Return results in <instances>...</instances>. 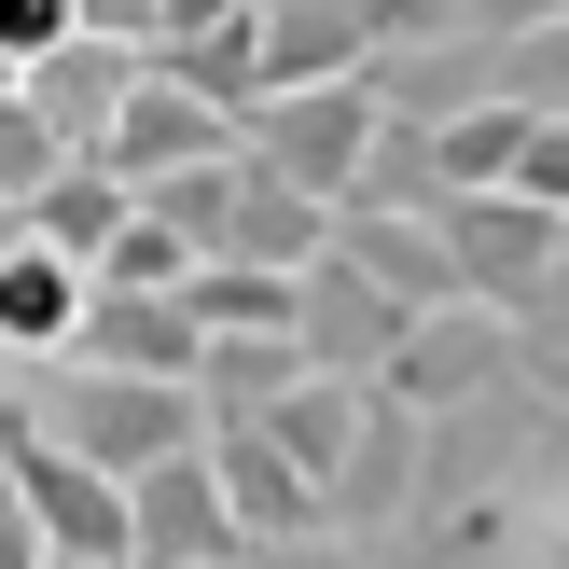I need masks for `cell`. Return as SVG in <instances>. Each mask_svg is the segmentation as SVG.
<instances>
[{
  "instance_id": "obj_19",
  "label": "cell",
  "mask_w": 569,
  "mask_h": 569,
  "mask_svg": "<svg viewBox=\"0 0 569 569\" xmlns=\"http://www.w3.org/2000/svg\"><path fill=\"white\" fill-rule=\"evenodd\" d=\"M0 569H56V542H42V515H28L14 487H0Z\"/></svg>"
},
{
  "instance_id": "obj_13",
  "label": "cell",
  "mask_w": 569,
  "mask_h": 569,
  "mask_svg": "<svg viewBox=\"0 0 569 569\" xmlns=\"http://www.w3.org/2000/svg\"><path fill=\"white\" fill-rule=\"evenodd\" d=\"M306 376V333H209V417H264Z\"/></svg>"
},
{
  "instance_id": "obj_23",
  "label": "cell",
  "mask_w": 569,
  "mask_h": 569,
  "mask_svg": "<svg viewBox=\"0 0 569 569\" xmlns=\"http://www.w3.org/2000/svg\"><path fill=\"white\" fill-rule=\"evenodd\" d=\"M542 569H569V528H556V542H542Z\"/></svg>"
},
{
  "instance_id": "obj_5",
  "label": "cell",
  "mask_w": 569,
  "mask_h": 569,
  "mask_svg": "<svg viewBox=\"0 0 569 569\" xmlns=\"http://www.w3.org/2000/svg\"><path fill=\"white\" fill-rule=\"evenodd\" d=\"M209 472H222V500H237V528H250V542H306V528L333 515V500H320V472H306L292 445L264 431V417H209Z\"/></svg>"
},
{
  "instance_id": "obj_16",
  "label": "cell",
  "mask_w": 569,
  "mask_h": 569,
  "mask_svg": "<svg viewBox=\"0 0 569 569\" xmlns=\"http://www.w3.org/2000/svg\"><path fill=\"white\" fill-rule=\"evenodd\" d=\"M500 98L569 111V14H542V28H515V42H500Z\"/></svg>"
},
{
  "instance_id": "obj_7",
  "label": "cell",
  "mask_w": 569,
  "mask_h": 569,
  "mask_svg": "<svg viewBox=\"0 0 569 569\" xmlns=\"http://www.w3.org/2000/svg\"><path fill=\"white\" fill-rule=\"evenodd\" d=\"M403 320H417V306L389 292L376 264H348V250H320V264H306V361H333V376H389Z\"/></svg>"
},
{
  "instance_id": "obj_4",
  "label": "cell",
  "mask_w": 569,
  "mask_h": 569,
  "mask_svg": "<svg viewBox=\"0 0 569 569\" xmlns=\"http://www.w3.org/2000/svg\"><path fill=\"white\" fill-rule=\"evenodd\" d=\"M445 237H459V278H472V292H500V306H528V292L569 264V209H542L528 181L445 194Z\"/></svg>"
},
{
  "instance_id": "obj_20",
  "label": "cell",
  "mask_w": 569,
  "mask_h": 569,
  "mask_svg": "<svg viewBox=\"0 0 569 569\" xmlns=\"http://www.w3.org/2000/svg\"><path fill=\"white\" fill-rule=\"evenodd\" d=\"M528 389L569 403V320H528Z\"/></svg>"
},
{
  "instance_id": "obj_8",
  "label": "cell",
  "mask_w": 569,
  "mask_h": 569,
  "mask_svg": "<svg viewBox=\"0 0 569 569\" xmlns=\"http://www.w3.org/2000/svg\"><path fill=\"white\" fill-rule=\"evenodd\" d=\"M83 361H139V376H209V320H194V292H126V278H98L83 292Z\"/></svg>"
},
{
  "instance_id": "obj_15",
  "label": "cell",
  "mask_w": 569,
  "mask_h": 569,
  "mask_svg": "<svg viewBox=\"0 0 569 569\" xmlns=\"http://www.w3.org/2000/svg\"><path fill=\"white\" fill-rule=\"evenodd\" d=\"M70 153H83V139L56 126V111L28 98V83H0V194H14V209H28V194H42V181H56V167H70Z\"/></svg>"
},
{
  "instance_id": "obj_18",
  "label": "cell",
  "mask_w": 569,
  "mask_h": 569,
  "mask_svg": "<svg viewBox=\"0 0 569 569\" xmlns=\"http://www.w3.org/2000/svg\"><path fill=\"white\" fill-rule=\"evenodd\" d=\"M528 194H542V209H569V111H542V126H528V167H515Z\"/></svg>"
},
{
  "instance_id": "obj_11",
  "label": "cell",
  "mask_w": 569,
  "mask_h": 569,
  "mask_svg": "<svg viewBox=\"0 0 569 569\" xmlns=\"http://www.w3.org/2000/svg\"><path fill=\"white\" fill-rule=\"evenodd\" d=\"M83 292H98V264H70L56 237H28L14 264H0V348H70V333H83Z\"/></svg>"
},
{
  "instance_id": "obj_12",
  "label": "cell",
  "mask_w": 569,
  "mask_h": 569,
  "mask_svg": "<svg viewBox=\"0 0 569 569\" xmlns=\"http://www.w3.org/2000/svg\"><path fill=\"white\" fill-rule=\"evenodd\" d=\"M528 126H542L528 98H472L459 126H431V153H445V194H487V181H515V167H528Z\"/></svg>"
},
{
  "instance_id": "obj_21",
  "label": "cell",
  "mask_w": 569,
  "mask_h": 569,
  "mask_svg": "<svg viewBox=\"0 0 569 569\" xmlns=\"http://www.w3.org/2000/svg\"><path fill=\"white\" fill-rule=\"evenodd\" d=\"M70 14H83V28H111V42H153L167 0H70Z\"/></svg>"
},
{
  "instance_id": "obj_24",
  "label": "cell",
  "mask_w": 569,
  "mask_h": 569,
  "mask_svg": "<svg viewBox=\"0 0 569 569\" xmlns=\"http://www.w3.org/2000/svg\"><path fill=\"white\" fill-rule=\"evenodd\" d=\"M56 569H98V556H56Z\"/></svg>"
},
{
  "instance_id": "obj_22",
  "label": "cell",
  "mask_w": 569,
  "mask_h": 569,
  "mask_svg": "<svg viewBox=\"0 0 569 569\" xmlns=\"http://www.w3.org/2000/svg\"><path fill=\"white\" fill-rule=\"evenodd\" d=\"M14 250H28V209H14V194H0V264H14Z\"/></svg>"
},
{
  "instance_id": "obj_3",
  "label": "cell",
  "mask_w": 569,
  "mask_h": 569,
  "mask_svg": "<svg viewBox=\"0 0 569 569\" xmlns=\"http://www.w3.org/2000/svg\"><path fill=\"white\" fill-rule=\"evenodd\" d=\"M237 126H250V153H264V167H292L306 194L348 209V181H361V153H376L389 98H376V70H333V83H278V98H250Z\"/></svg>"
},
{
  "instance_id": "obj_9",
  "label": "cell",
  "mask_w": 569,
  "mask_h": 569,
  "mask_svg": "<svg viewBox=\"0 0 569 569\" xmlns=\"http://www.w3.org/2000/svg\"><path fill=\"white\" fill-rule=\"evenodd\" d=\"M376 98H389V111H417V126H459L472 98H500V42H487V28L389 42V56H376Z\"/></svg>"
},
{
  "instance_id": "obj_14",
  "label": "cell",
  "mask_w": 569,
  "mask_h": 569,
  "mask_svg": "<svg viewBox=\"0 0 569 569\" xmlns=\"http://www.w3.org/2000/svg\"><path fill=\"white\" fill-rule=\"evenodd\" d=\"M348 194H361V209H445V153H431V126H417V111H389Z\"/></svg>"
},
{
  "instance_id": "obj_6",
  "label": "cell",
  "mask_w": 569,
  "mask_h": 569,
  "mask_svg": "<svg viewBox=\"0 0 569 569\" xmlns=\"http://www.w3.org/2000/svg\"><path fill=\"white\" fill-rule=\"evenodd\" d=\"M237 542H250V528H237V500H222L209 445H181V459L139 472V569H222Z\"/></svg>"
},
{
  "instance_id": "obj_10",
  "label": "cell",
  "mask_w": 569,
  "mask_h": 569,
  "mask_svg": "<svg viewBox=\"0 0 569 569\" xmlns=\"http://www.w3.org/2000/svg\"><path fill=\"white\" fill-rule=\"evenodd\" d=\"M333 70H376L361 0H264V98L278 83H333Z\"/></svg>"
},
{
  "instance_id": "obj_2",
  "label": "cell",
  "mask_w": 569,
  "mask_h": 569,
  "mask_svg": "<svg viewBox=\"0 0 569 569\" xmlns=\"http://www.w3.org/2000/svg\"><path fill=\"white\" fill-rule=\"evenodd\" d=\"M515 376H528V320H515L500 292H445V306H417L403 348H389V389H403L417 417L487 403V389H515Z\"/></svg>"
},
{
  "instance_id": "obj_17",
  "label": "cell",
  "mask_w": 569,
  "mask_h": 569,
  "mask_svg": "<svg viewBox=\"0 0 569 569\" xmlns=\"http://www.w3.org/2000/svg\"><path fill=\"white\" fill-rule=\"evenodd\" d=\"M70 0H0V56H14V70H28V56H42V42H70Z\"/></svg>"
},
{
  "instance_id": "obj_1",
  "label": "cell",
  "mask_w": 569,
  "mask_h": 569,
  "mask_svg": "<svg viewBox=\"0 0 569 569\" xmlns=\"http://www.w3.org/2000/svg\"><path fill=\"white\" fill-rule=\"evenodd\" d=\"M14 403L111 472H153L181 445H209V376H139V361H83V348H56V376H28Z\"/></svg>"
}]
</instances>
